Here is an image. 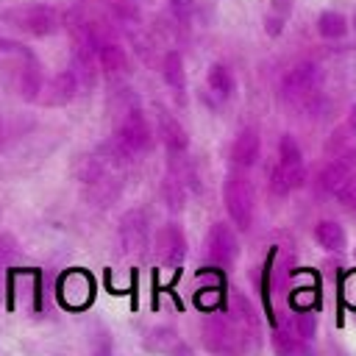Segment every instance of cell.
Wrapping results in <instances>:
<instances>
[{
    "mask_svg": "<svg viewBox=\"0 0 356 356\" xmlns=\"http://www.w3.org/2000/svg\"><path fill=\"white\" fill-rule=\"evenodd\" d=\"M320 95V72L314 64H298L295 70H289V75L284 78V100L298 108V111H306L312 108L314 97Z\"/></svg>",
    "mask_w": 356,
    "mask_h": 356,
    "instance_id": "obj_1",
    "label": "cell"
},
{
    "mask_svg": "<svg viewBox=\"0 0 356 356\" xmlns=\"http://www.w3.org/2000/svg\"><path fill=\"white\" fill-rule=\"evenodd\" d=\"M222 197H225V209H228V217L234 220V225L239 231H248L253 225V186H250V181L242 172H231L225 178Z\"/></svg>",
    "mask_w": 356,
    "mask_h": 356,
    "instance_id": "obj_2",
    "label": "cell"
},
{
    "mask_svg": "<svg viewBox=\"0 0 356 356\" xmlns=\"http://www.w3.org/2000/svg\"><path fill=\"white\" fill-rule=\"evenodd\" d=\"M150 145V125L145 120V114L139 108H131L125 111L120 128H117V136H114V147L120 156H136L142 150H147Z\"/></svg>",
    "mask_w": 356,
    "mask_h": 356,
    "instance_id": "obj_3",
    "label": "cell"
},
{
    "mask_svg": "<svg viewBox=\"0 0 356 356\" xmlns=\"http://www.w3.org/2000/svg\"><path fill=\"white\" fill-rule=\"evenodd\" d=\"M58 298L67 309H86L95 298V281L86 270H67L58 281Z\"/></svg>",
    "mask_w": 356,
    "mask_h": 356,
    "instance_id": "obj_4",
    "label": "cell"
},
{
    "mask_svg": "<svg viewBox=\"0 0 356 356\" xmlns=\"http://www.w3.org/2000/svg\"><path fill=\"white\" fill-rule=\"evenodd\" d=\"M206 253L214 264L220 267H231L239 256V239L234 234V228L228 222H214L206 239Z\"/></svg>",
    "mask_w": 356,
    "mask_h": 356,
    "instance_id": "obj_5",
    "label": "cell"
},
{
    "mask_svg": "<svg viewBox=\"0 0 356 356\" xmlns=\"http://www.w3.org/2000/svg\"><path fill=\"white\" fill-rule=\"evenodd\" d=\"M145 350L156 356H195L192 348L184 342V337L170 325H156L145 337Z\"/></svg>",
    "mask_w": 356,
    "mask_h": 356,
    "instance_id": "obj_6",
    "label": "cell"
},
{
    "mask_svg": "<svg viewBox=\"0 0 356 356\" xmlns=\"http://www.w3.org/2000/svg\"><path fill=\"white\" fill-rule=\"evenodd\" d=\"M353 170H356V150H348L345 156H337L320 175V186L331 195H345V189L350 186V178H353Z\"/></svg>",
    "mask_w": 356,
    "mask_h": 356,
    "instance_id": "obj_7",
    "label": "cell"
},
{
    "mask_svg": "<svg viewBox=\"0 0 356 356\" xmlns=\"http://www.w3.org/2000/svg\"><path fill=\"white\" fill-rule=\"evenodd\" d=\"M203 345L217 356H231L236 350V331L228 320L211 317L203 323Z\"/></svg>",
    "mask_w": 356,
    "mask_h": 356,
    "instance_id": "obj_8",
    "label": "cell"
},
{
    "mask_svg": "<svg viewBox=\"0 0 356 356\" xmlns=\"http://www.w3.org/2000/svg\"><path fill=\"white\" fill-rule=\"evenodd\" d=\"M156 253H159V259L164 261V264H170V267H175V264H181L184 261V256H186V236H184V231L178 228V225H164L159 234H156Z\"/></svg>",
    "mask_w": 356,
    "mask_h": 356,
    "instance_id": "obj_9",
    "label": "cell"
},
{
    "mask_svg": "<svg viewBox=\"0 0 356 356\" xmlns=\"http://www.w3.org/2000/svg\"><path fill=\"white\" fill-rule=\"evenodd\" d=\"M147 220L142 211H128L120 220V239L125 245V250H142L147 245Z\"/></svg>",
    "mask_w": 356,
    "mask_h": 356,
    "instance_id": "obj_10",
    "label": "cell"
},
{
    "mask_svg": "<svg viewBox=\"0 0 356 356\" xmlns=\"http://www.w3.org/2000/svg\"><path fill=\"white\" fill-rule=\"evenodd\" d=\"M14 19H17V28L31 31L33 36H44V33L56 31V14L50 8H44V6H33V8L17 11Z\"/></svg>",
    "mask_w": 356,
    "mask_h": 356,
    "instance_id": "obj_11",
    "label": "cell"
},
{
    "mask_svg": "<svg viewBox=\"0 0 356 356\" xmlns=\"http://www.w3.org/2000/svg\"><path fill=\"white\" fill-rule=\"evenodd\" d=\"M303 181H306L303 164H281V161H278V164L273 167V172H270V186H273V192H278V195H286V192L303 186Z\"/></svg>",
    "mask_w": 356,
    "mask_h": 356,
    "instance_id": "obj_12",
    "label": "cell"
},
{
    "mask_svg": "<svg viewBox=\"0 0 356 356\" xmlns=\"http://www.w3.org/2000/svg\"><path fill=\"white\" fill-rule=\"evenodd\" d=\"M314 242L328 253H342L348 248V234L337 220H320L314 225Z\"/></svg>",
    "mask_w": 356,
    "mask_h": 356,
    "instance_id": "obj_13",
    "label": "cell"
},
{
    "mask_svg": "<svg viewBox=\"0 0 356 356\" xmlns=\"http://www.w3.org/2000/svg\"><path fill=\"white\" fill-rule=\"evenodd\" d=\"M259 136H256V131H250V128H245V131H239V136L234 139V145H231V161L236 164V167H253L256 164V159H259Z\"/></svg>",
    "mask_w": 356,
    "mask_h": 356,
    "instance_id": "obj_14",
    "label": "cell"
},
{
    "mask_svg": "<svg viewBox=\"0 0 356 356\" xmlns=\"http://www.w3.org/2000/svg\"><path fill=\"white\" fill-rule=\"evenodd\" d=\"M273 350L275 356H317L309 339H303L300 334H289V331L273 334Z\"/></svg>",
    "mask_w": 356,
    "mask_h": 356,
    "instance_id": "obj_15",
    "label": "cell"
},
{
    "mask_svg": "<svg viewBox=\"0 0 356 356\" xmlns=\"http://www.w3.org/2000/svg\"><path fill=\"white\" fill-rule=\"evenodd\" d=\"M159 125H161V136H164V145H167V150H170L172 156L184 153V150H186V145H189L184 125H181L175 117H170L167 111H159Z\"/></svg>",
    "mask_w": 356,
    "mask_h": 356,
    "instance_id": "obj_16",
    "label": "cell"
},
{
    "mask_svg": "<svg viewBox=\"0 0 356 356\" xmlns=\"http://www.w3.org/2000/svg\"><path fill=\"white\" fill-rule=\"evenodd\" d=\"M75 92H78L75 75H72V72H58V75L50 81V86H47L44 103H47V106H64V103H70V100L75 97Z\"/></svg>",
    "mask_w": 356,
    "mask_h": 356,
    "instance_id": "obj_17",
    "label": "cell"
},
{
    "mask_svg": "<svg viewBox=\"0 0 356 356\" xmlns=\"http://www.w3.org/2000/svg\"><path fill=\"white\" fill-rule=\"evenodd\" d=\"M164 81L170 83V89L178 95V97H184V92H186V70H184V58H181V53H167L164 56Z\"/></svg>",
    "mask_w": 356,
    "mask_h": 356,
    "instance_id": "obj_18",
    "label": "cell"
},
{
    "mask_svg": "<svg viewBox=\"0 0 356 356\" xmlns=\"http://www.w3.org/2000/svg\"><path fill=\"white\" fill-rule=\"evenodd\" d=\"M292 14V0H270V11L264 17V28L270 36H278L284 31V22Z\"/></svg>",
    "mask_w": 356,
    "mask_h": 356,
    "instance_id": "obj_19",
    "label": "cell"
},
{
    "mask_svg": "<svg viewBox=\"0 0 356 356\" xmlns=\"http://www.w3.org/2000/svg\"><path fill=\"white\" fill-rule=\"evenodd\" d=\"M209 89L217 95V97H231V92H234V78H231V72L222 67V64H211L209 67Z\"/></svg>",
    "mask_w": 356,
    "mask_h": 356,
    "instance_id": "obj_20",
    "label": "cell"
},
{
    "mask_svg": "<svg viewBox=\"0 0 356 356\" xmlns=\"http://www.w3.org/2000/svg\"><path fill=\"white\" fill-rule=\"evenodd\" d=\"M317 31L325 36V39H339L348 25H345V17L339 11H323L320 19H317Z\"/></svg>",
    "mask_w": 356,
    "mask_h": 356,
    "instance_id": "obj_21",
    "label": "cell"
},
{
    "mask_svg": "<svg viewBox=\"0 0 356 356\" xmlns=\"http://www.w3.org/2000/svg\"><path fill=\"white\" fill-rule=\"evenodd\" d=\"M195 303H197L200 309H206V312L217 309V306L222 303V278L214 275V281H211L209 286H200V289L195 292Z\"/></svg>",
    "mask_w": 356,
    "mask_h": 356,
    "instance_id": "obj_22",
    "label": "cell"
},
{
    "mask_svg": "<svg viewBox=\"0 0 356 356\" xmlns=\"http://www.w3.org/2000/svg\"><path fill=\"white\" fill-rule=\"evenodd\" d=\"M100 64H103V70H106L108 75L125 72V56H122V50L114 47V44H103V47H100Z\"/></svg>",
    "mask_w": 356,
    "mask_h": 356,
    "instance_id": "obj_23",
    "label": "cell"
},
{
    "mask_svg": "<svg viewBox=\"0 0 356 356\" xmlns=\"http://www.w3.org/2000/svg\"><path fill=\"white\" fill-rule=\"evenodd\" d=\"M278 161L281 164H303V153H300V147H298V142L289 136V134H284L281 136V142H278Z\"/></svg>",
    "mask_w": 356,
    "mask_h": 356,
    "instance_id": "obj_24",
    "label": "cell"
},
{
    "mask_svg": "<svg viewBox=\"0 0 356 356\" xmlns=\"http://www.w3.org/2000/svg\"><path fill=\"white\" fill-rule=\"evenodd\" d=\"M298 334L303 339H312L317 334V317H314V312H300V317H298Z\"/></svg>",
    "mask_w": 356,
    "mask_h": 356,
    "instance_id": "obj_25",
    "label": "cell"
},
{
    "mask_svg": "<svg viewBox=\"0 0 356 356\" xmlns=\"http://www.w3.org/2000/svg\"><path fill=\"white\" fill-rule=\"evenodd\" d=\"M0 53H17V56H22V58H33V53H31L25 44L11 42V39H3V36H0Z\"/></svg>",
    "mask_w": 356,
    "mask_h": 356,
    "instance_id": "obj_26",
    "label": "cell"
},
{
    "mask_svg": "<svg viewBox=\"0 0 356 356\" xmlns=\"http://www.w3.org/2000/svg\"><path fill=\"white\" fill-rule=\"evenodd\" d=\"M172 3V14L178 17V19H189L192 17V11H195V0H170Z\"/></svg>",
    "mask_w": 356,
    "mask_h": 356,
    "instance_id": "obj_27",
    "label": "cell"
},
{
    "mask_svg": "<svg viewBox=\"0 0 356 356\" xmlns=\"http://www.w3.org/2000/svg\"><path fill=\"white\" fill-rule=\"evenodd\" d=\"M342 292H345V298H348V300L356 306V273H353V275H348V281H345Z\"/></svg>",
    "mask_w": 356,
    "mask_h": 356,
    "instance_id": "obj_28",
    "label": "cell"
},
{
    "mask_svg": "<svg viewBox=\"0 0 356 356\" xmlns=\"http://www.w3.org/2000/svg\"><path fill=\"white\" fill-rule=\"evenodd\" d=\"M353 25H356V17H353Z\"/></svg>",
    "mask_w": 356,
    "mask_h": 356,
    "instance_id": "obj_29",
    "label": "cell"
}]
</instances>
